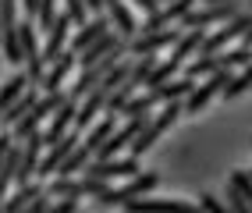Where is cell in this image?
<instances>
[{
    "instance_id": "603a6c76",
    "label": "cell",
    "mask_w": 252,
    "mask_h": 213,
    "mask_svg": "<svg viewBox=\"0 0 252 213\" xmlns=\"http://www.w3.org/2000/svg\"><path fill=\"white\" fill-rule=\"evenodd\" d=\"M0 25L4 29H18V0H0Z\"/></svg>"
},
{
    "instance_id": "2e32d148",
    "label": "cell",
    "mask_w": 252,
    "mask_h": 213,
    "mask_svg": "<svg viewBox=\"0 0 252 213\" xmlns=\"http://www.w3.org/2000/svg\"><path fill=\"white\" fill-rule=\"evenodd\" d=\"M4 61L7 68H25V46L18 29H4Z\"/></svg>"
},
{
    "instance_id": "8992f818",
    "label": "cell",
    "mask_w": 252,
    "mask_h": 213,
    "mask_svg": "<svg viewBox=\"0 0 252 213\" xmlns=\"http://www.w3.org/2000/svg\"><path fill=\"white\" fill-rule=\"evenodd\" d=\"M110 29H114L110 14H103V11H99V14H93V18H89L86 25H78V29H75V36H71V50L82 57V54H86L89 46H93L99 36H103V32H110Z\"/></svg>"
},
{
    "instance_id": "ffe728a7",
    "label": "cell",
    "mask_w": 252,
    "mask_h": 213,
    "mask_svg": "<svg viewBox=\"0 0 252 213\" xmlns=\"http://www.w3.org/2000/svg\"><path fill=\"white\" fill-rule=\"evenodd\" d=\"M220 64H217V57H210V54H199L192 64H189V71L185 75H192V78H206V75H213Z\"/></svg>"
},
{
    "instance_id": "f1b7e54d",
    "label": "cell",
    "mask_w": 252,
    "mask_h": 213,
    "mask_svg": "<svg viewBox=\"0 0 252 213\" xmlns=\"http://www.w3.org/2000/svg\"><path fill=\"white\" fill-rule=\"evenodd\" d=\"M238 43H249V46H252V25H249V32H245V36H242Z\"/></svg>"
},
{
    "instance_id": "5b68a950",
    "label": "cell",
    "mask_w": 252,
    "mask_h": 213,
    "mask_svg": "<svg viewBox=\"0 0 252 213\" xmlns=\"http://www.w3.org/2000/svg\"><path fill=\"white\" fill-rule=\"evenodd\" d=\"M78 132H82V128H71L64 139H57L54 146H46V156H43V163H39V178H43V182H46V178H54V174L61 171V163L82 146V142H78Z\"/></svg>"
},
{
    "instance_id": "cb8c5ba5",
    "label": "cell",
    "mask_w": 252,
    "mask_h": 213,
    "mask_svg": "<svg viewBox=\"0 0 252 213\" xmlns=\"http://www.w3.org/2000/svg\"><path fill=\"white\" fill-rule=\"evenodd\" d=\"M227 182H231L234 188H238V192L245 195V199H249V210H252V174H249V171H231Z\"/></svg>"
},
{
    "instance_id": "44dd1931",
    "label": "cell",
    "mask_w": 252,
    "mask_h": 213,
    "mask_svg": "<svg viewBox=\"0 0 252 213\" xmlns=\"http://www.w3.org/2000/svg\"><path fill=\"white\" fill-rule=\"evenodd\" d=\"M178 68H181V64L167 57L163 64H157V71H153V78H149V86H146V89H160L163 82H171V78H174V71H178Z\"/></svg>"
},
{
    "instance_id": "5bb4252c",
    "label": "cell",
    "mask_w": 252,
    "mask_h": 213,
    "mask_svg": "<svg viewBox=\"0 0 252 213\" xmlns=\"http://www.w3.org/2000/svg\"><path fill=\"white\" fill-rule=\"evenodd\" d=\"M192 89H195V78H192V75H181V78L163 82L157 92H160V103H171V100H189Z\"/></svg>"
},
{
    "instance_id": "d4e9b609",
    "label": "cell",
    "mask_w": 252,
    "mask_h": 213,
    "mask_svg": "<svg viewBox=\"0 0 252 213\" xmlns=\"http://www.w3.org/2000/svg\"><path fill=\"white\" fill-rule=\"evenodd\" d=\"M195 206H203V210H217V213H220V210H227V203H224V199H217V195H210V192H203V195H199V199H195Z\"/></svg>"
},
{
    "instance_id": "4fadbf2b",
    "label": "cell",
    "mask_w": 252,
    "mask_h": 213,
    "mask_svg": "<svg viewBox=\"0 0 252 213\" xmlns=\"http://www.w3.org/2000/svg\"><path fill=\"white\" fill-rule=\"evenodd\" d=\"M117 118H121V114H110V110H107L103 118H99V121L89 128V135L82 139V142H86L89 150H93V156H96V150H99V146H103V142L114 135V128H117Z\"/></svg>"
},
{
    "instance_id": "3957f363",
    "label": "cell",
    "mask_w": 252,
    "mask_h": 213,
    "mask_svg": "<svg viewBox=\"0 0 252 213\" xmlns=\"http://www.w3.org/2000/svg\"><path fill=\"white\" fill-rule=\"evenodd\" d=\"M82 174H93V178H103V182H128V178L139 174V156H110V160H99L93 156L89 167Z\"/></svg>"
},
{
    "instance_id": "ac0fdd59",
    "label": "cell",
    "mask_w": 252,
    "mask_h": 213,
    "mask_svg": "<svg viewBox=\"0 0 252 213\" xmlns=\"http://www.w3.org/2000/svg\"><path fill=\"white\" fill-rule=\"evenodd\" d=\"M192 206L189 199H160V195H139L131 199V210H185Z\"/></svg>"
},
{
    "instance_id": "7a4b0ae2",
    "label": "cell",
    "mask_w": 252,
    "mask_h": 213,
    "mask_svg": "<svg viewBox=\"0 0 252 213\" xmlns=\"http://www.w3.org/2000/svg\"><path fill=\"white\" fill-rule=\"evenodd\" d=\"M231 75H234V68H217L213 75H206V78L192 89V96L185 100V114H203V110L213 103V96H224Z\"/></svg>"
},
{
    "instance_id": "7402d4cb",
    "label": "cell",
    "mask_w": 252,
    "mask_h": 213,
    "mask_svg": "<svg viewBox=\"0 0 252 213\" xmlns=\"http://www.w3.org/2000/svg\"><path fill=\"white\" fill-rule=\"evenodd\" d=\"M224 203H227V210H234V213H252V210H249V199H245V195L234 188L231 182L224 185Z\"/></svg>"
},
{
    "instance_id": "9a60e30c",
    "label": "cell",
    "mask_w": 252,
    "mask_h": 213,
    "mask_svg": "<svg viewBox=\"0 0 252 213\" xmlns=\"http://www.w3.org/2000/svg\"><path fill=\"white\" fill-rule=\"evenodd\" d=\"M217 64H220V68H249L252 64V46L249 43H234V46H227V50H220L217 54Z\"/></svg>"
},
{
    "instance_id": "277c9868",
    "label": "cell",
    "mask_w": 252,
    "mask_h": 213,
    "mask_svg": "<svg viewBox=\"0 0 252 213\" xmlns=\"http://www.w3.org/2000/svg\"><path fill=\"white\" fill-rule=\"evenodd\" d=\"M181 25H171V29H157V32H139L135 39L128 43V57H142V54H160L163 46H174L181 39Z\"/></svg>"
},
{
    "instance_id": "484cf974",
    "label": "cell",
    "mask_w": 252,
    "mask_h": 213,
    "mask_svg": "<svg viewBox=\"0 0 252 213\" xmlns=\"http://www.w3.org/2000/svg\"><path fill=\"white\" fill-rule=\"evenodd\" d=\"M39 4H43V0H22V14L36 18V14H39Z\"/></svg>"
},
{
    "instance_id": "9c48e42d",
    "label": "cell",
    "mask_w": 252,
    "mask_h": 213,
    "mask_svg": "<svg viewBox=\"0 0 252 213\" xmlns=\"http://www.w3.org/2000/svg\"><path fill=\"white\" fill-rule=\"evenodd\" d=\"M107 14H110V22H114V29L121 32L125 39H135L139 32H142L139 18H135V14H131V7L125 4V0H110V4H107Z\"/></svg>"
},
{
    "instance_id": "d6986e66",
    "label": "cell",
    "mask_w": 252,
    "mask_h": 213,
    "mask_svg": "<svg viewBox=\"0 0 252 213\" xmlns=\"http://www.w3.org/2000/svg\"><path fill=\"white\" fill-rule=\"evenodd\" d=\"M89 160H93V150H89L86 142H82L78 150H75V153H71L68 160L61 163V171H57V174H82V171L89 167Z\"/></svg>"
},
{
    "instance_id": "7c38bea8",
    "label": "cell",
    "mask_w": 252,
    "mask_h": 213,
    "mask_svg": "<svg viewBox=\"0 0 252 213\" xmlns=\"http://www.w3.org/2000/svg\"><path fill=\"white\" fill-rule=\"evenodd\" d=\"M39 100H43V86H32V89L22 96V100H14L11 107H4V128H14V124H18L32 107L39 103Z\"/></svg>"
},
{
    "instance_id": "83f0119b",
    "label": "cell",
    "mask_w": 252,
    "mask_h": 213,
    "mask_svg": "<svg viewBox=\"0 0 252 213\" xmlns=\"http://www.w3.org/2000/svg\"><path fill=\"white\" fill-rule=\"evenodd\" d=\"M86 4H89V11H93V14H99V11H107V0H86Z\"/></svg>"
},
{
    "instance_id": "52a82bcc",
    "label": "cell",
    "mask_w": 252,
    "mask_h": 213,
    "mask_svg": "<svg viewBox=\"0 0 252 213\" xmlns=\"http://www.w3.org/2000/svg\"><path fill=\"white\" fill-rule=\"evenodd\" d=\"M78 103H82V100H75V96H71V100L64 103L61 110H54V114H50V128H43V139H46V146H54L57 139H64V135H68L71 128H75Z\"/></svg>"
},
{
    "instance_id": "4316f807",
    "label": "cell",
    "mask_w": 252,
    "mask_h": 213,
    "mask_svg": "<svg viewBox=\"0 0 252 213\" xmlns=\"http://www.w3.org/2000/svg\"><path fill=\"white\" fill-rule=\"evenodd\" d=\"M131 4H135V7H142V11H149V14H153V11H160L163 4H160V0H131Z\"/></svg>"
},
{
    "instance_id": "6da1fadb",
    "label": "cell",
    "mask_w": 252,
    "mask_h": 213,
    "mask_svg": "<svg viewBox=\"0 0 252 213\" xmlns=\"http://www.w3.org/2000/svg\"><path fill=\"white\" fill-rule=\"evenodd\" d=\"M160 185V174L157 171H139L135 178H128V185H110L99 195H93V210H121V206H131V199L139 195H149Z\"/></svg>"
},
{
    "instance_id": "e0dca14e",
    "label": "cell",
    "mask_w": 252,
    "mask_h": 213,
    "mask_svg": "<svg viewBox=\"0 0 252 213\" xmlns=\"http://www.w3.org/2000/svg\"><path fill=\"white\" fill-rule=\"evenodd\" d=\"M252 89V64H249V68H238V71H234L231 75V82H227V89H224V96H220V100H238V96H245Z\"/></svg>"
},
{
    "instance_id": "ba28073f",
    "label": "cell",
    "mask_w": 252,
    "mask_h": 213,
    "mask_svg": "<svg viewBox=\"0 0 252 213\" xmlns=\"http://www.w3.org/2000/svg\"><path fill=\"white\" fill-rule=\"evenodd\" d=\"M71 71H78V54L71 50V46H68V50H64L54 64H50V68H46V78H43V92H54V89H61L64 86V82H68V75Z\"/></svg>"
},
{
    "instance_id": "30bf717a",
    "label": "cell",
    "mask_w": 252,
    "mask_h": 213,
    "mask_svg": "<svg viewBox=\"0 0 252 213\" xmlns=\"http://www.w3.org/2000/svg\"><path fill=\"white\" fill-rule=\"evenodd\" d=\"M203 43H206V29H185V32H181V39L171 46V61L189 64V57H192V54L203 50Z\"/></svg>"
},
{
    "instance_id": "8fae6325",
    "label": "cell",
    "mask_w": 252,
    "mask_h": 213,
    "mask_svg": "<svg viewBox=\"0 0 252 213\" xmlns=\"http://www.w3.org/2000/svg\"><path fill=\"white\" fill-rule=\"evenodd\" d=\"M46 192V185H36V182H22L18 192H11L7 199H4V213H25L32 203L39 199V195Z\"/></svg>"
}]
</instances>
